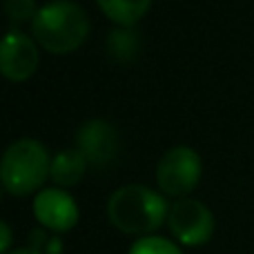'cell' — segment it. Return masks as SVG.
Returning a JSON list of instances; mask_svg holds the SVG:
<instances>
[{"instance_id": "1", "label": "cell", "mask_w": 254, "mask_h": 254, "mask_svg": "<svg viewBox=\"0 0 254 254\" xmlns=\"http://www.w3.org/2000/svg\"><path fill=\"white\" fill-rule=\"evenodd\" d=\"M170 203L147 185L129 183L114 190L107 201V219L119 232L129 237H152L167 221Z\"/></svg>"}, {"instance_id": "2", "label": "cell", "mask_w": 254, "mask_h": 254, "mask_svg": "<svg viewBox=\"0 0 254 254\" xmlns=\"http://www.w3.org/2000/svg\"><path fill=\"white\" fill-rule=\"evenodd\" d=\"M89 36L87 11L74 0H52L38 7L31 22V38L45 52L65 56L80 49Z\"/></svg>"}, {"instance_id": "3", "label": "cell", "mask_w": 254, "mask_h": 254, "mask_svg": "<svg viewBox=\"0 0 254 254\" xmlns=\"http://www.w3.org/2000/svg\"><path fill=\"white\" fill-rule=\"evenodd\" d=\"M52 158L38 138H20L0 156V185L11 196H29L49 179Z\"/></svg>"}, {"instance_id": "4", "label": "cell", "mask_w": 254, "mask_h": 254, "mask_svg": "<svg viewBox=\"0 0 254 254\" xmlns=\"http://www.w3.org/2000/svg\"><path fill=\"white\" fill-rule=\"evenodd\" d=\"M203 174V163L196 149L188 145L170 147L156 163V185L174 201L188 198L196 190Z\"/></svg>"}, {"instance_id": "5", "label": "cell", "mask_w": 254, "mask_h": 254, "mask_svg": "<svg viewBox=\"0 0 254 254\" xmlns=\"http://www.w3.org/2000/svg\"><path fill=\"white\" fill-rule=\"evenodd\" d=\"M165 225L181 246L198 248V246H205L212 239L216 221L212 210L205 203L188 196V198H179V201L170 203Z\"/></svg>"}, {"instance_id": "6", "label": "cell", "mask_w": 254, "mask_h": 254, "mask_svg": "<svg viewBox=\"0 0 254 254\" xmlns=\"http://www.w3.org/2000/svg\"><path fill=\"white\" fill-rule=\"evenodd\" d=\"M40 65L38 45L20 29H9L0 38V76L11 83H25Z\"/></svg>"}, {"instance_id": "7", "label": "cell", "mask_w": 254, "mask_h": 254, "mask_svg": "<svg viewBox=\"0 0 254 254\" xmlns=\"http://www.w3.org/2000/svg\"><path fill=\"white\" fill-rule=\"evenodd\" d=\"M31 210L40 228L54 234H65L74 230L80 219L78 203L63 188H43L34 196Z\"/></svg>"}, {"instance_id": "8", "label": "cell", "mask_w": 254, "mask_h": 254, "mask_svg": "<svg viewBox=\"0 0 254 254\" xmlns=\"http://www.w3.org/2000/svg\"><path fill=\"white\" fill-rule=\"evenodd\" d=\"M76 149L87 158L89 165L105 167L119 156V131L110 121L89 119L76 131Z\"/></svg>"}, {"instance_id": "9", "label": "cell", "mask_w": 254, "mask_h": 254, "mask_svg": "<svg viewBox=\"0 0 254 254\" xmlns=\"http://www.w3.org/2000/svg\"><path fill=\"white\" fill-rule=\"evenodd\" d=\"M85 170H87V158L78 149H61L56 156H52L49 179L58 188H74L83 181Z\"/></svg>"}, {"instance_id": "10", "label": "cell", "mask_w": 254, "mask_h": 254, "mask_svg": "<svg viewBox=\"0 0 254 254\" xmlns=\"http://www.w3.org/2000/svg\"><path fill=\"white\" fill-rule=\"evenodd\" d=\"M96 4L119 27H134L147 16L152 0H96Z\"/></svg>"}, {"instance_id": "11", "label": "cell", "mask_w": 254, "mask_h": 254, "mask_svg": "<svg viewBox=\"0 0 254 254\" xmlns=\"http://www.w3.org/2000/svg\"><path fill=\"white\" fill-rule=\"evenodd\" d=\"M138 36L134 34L131 27H119V29H112V34L107 36V49L116 61H131L138 52Z\"/></svg>"}, {"instance_id": "12", "label": "cell", "mask_w": 254, "mask_h": 254, "mask_svg": "<svg viewBox=\"0 0 254 254\" xmlns=\"http://www.w3.org/2000/svg\"><path fill=\"white\" fill-rule=\"evenodd\" d=\"M127 254H183V252H181V248L174 241H170L165 237H158V234H152V237L136 239Z\"/></svg>"}, {"instance_id": "13", "label": "cell", "mask_w": 254, "mask_h": 254, "mask_svg": "<svg viewBox=\"0 0 254 254\" xmlns=\"http://www.w3.org/2000/svg\"><path fill=\"white\" fill-rule=\"evenodd\" d=\"M4 16H7L11 29H18L25 22H34L38 7H36V0H4Z\"/></svg>"}, {"instance_id": "14", "label": "cell", "mask_w": 254, "mask_h": 254, "mask_svg": "<svg viewBox=\"0 0 254 254\" xmlns=\"http://www.w3.org/2000/svg\"><path fill=\"white\" fill-rule=\"evenodd\" d=\"M29 248L40 254H63L65 250L61 234H54L45 228H34L29 232Z\"/></svg>"}, {"instance_id": "15", "label": "cell", "mask_w": 254, "mask_h": 254, "mask_svg": "<svg viewBox=\"0 0 254 254\" xmlns=\"http://www.w3.org/2000/svg\"><path fill=\"white\" fill-rule=\"evenodd\" d=\"M11 243H13V230L7 221L0 219V254H9L11 252Z\"/></svg>"}, {"instance_id": "16", "label": "cell", "mask_w": 254, "mask_h": 254, "mask_svg": "<svg viewBox=\"0 0 254 254\" xmlns=\"http://www.w3.org/2000/svg\"><path fill=\"white\" fill-rule=\"evenodd\" d=\"M9 254H40V252H36L34 248H29V246H27V248H16V250H11Z\"/></svg>"}, {"instance_id": "17", "label": "cell", "mask_w": 254, "mask_h": 254, "mask_svg": "<svg viewBox=\"0 0 254 254\" xmlns=\"http://www.w3.org/2000/svg\"><path fill=\"white\" fill-rule=\"evenodd\" d=\"M0 188H2V185H0ZM0 194H2V192H0Z\"/></svg>"}]
</instances>
